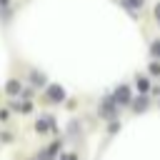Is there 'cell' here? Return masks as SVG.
<instances>
[{"label":"cell","mask_w":160,"mask_h":160,"mask_svg":"<svg viewBox=\"0 0 160 160\" xmlns=\"http://www.w3.org/2000/svg\"><path fill=\"white\" fill-rule=\"evenodd\" d=\"M50 125V120H38V132H48L45 128Z\"/></svg>","instance_id":"cell-7"},{"label":"cell","mask_w":160,"mask_h":160,"mask_svg":"<svg viewBox=\"0 0 160 160\" xmlns=\"http://www.w3.org/2000/svg\"><path fill=\"white\" fill-rule=\"evenodd\" d=\"M52 100H62L65 98V92H62V88H58V85H50V92H48Z\"/></svg>","instance_id":"cell-1"},{"label":"cell","mask_w":160,"mask_h":160,"mask_svg":"<svg viewBox=\"0 0 160 160\" xmlns=\"http://www.w3.org/2000/svg\"><path fill=\"white\" fill-rule=\"evenodd\" d=\"M138 90L140 92H148V80L145 78H138Z\"/></svg>","instance_id":"cell-6"},{"label":"cell","mask_w":160,"mask_h":160,"mask_svg":"<svg viewBox=\"0 0 160 160\" xmlns=\"http://www.w3.org/2000/svg\"><path fill=\"white\" fill-rule=\"evenodd\" d=\"M8 92H10V95H18V92H20V82H18V80H10V82H8Z\"/></svg>","instance_id":"cell-4"},{"label":"cell","mask_w":160,"mask_h":160,"mask_svg":"<svg viewBox=\"0 0 160 160\" xmlns=\"http://www.w3.org/2000/svg\"><path fill=\"white\" fill-rule=\"evenodd\" d=\"M155 18L160 20V2H158V8H155Z\"/></svg>","instance_id":"cell-12"},{"label":"cell","mask_w":160,"mask_h":160,"mask_svg":"<svg viewBox=\"0 0 160 160\" xmlns=\"http://www.w3.org/2000/svg\"><path fill=\"white\" fill-rule=\"evenodd\" d=\"M150 52H152L155 58H160V40H155V42H152V48H150Z\"/></svg>","instance_id":"cell-8"},{"label":"cell","mask_w":160,"mask_h":160,"mask_svg":"<svg viewBox=\"0 0 160 160\" xmlns=\"http://www.w3.org/2000/svg\"><path fill=\"white\" fill-rule=\"evenodd\" d=\"M128 98H130L128 88H118V92H115V100H118V102H128Z\"/></svg>","instance_id":"cell-3"},{"label":"cell","mask_w":160,"mask_h":160,"mask_svg":"<svg viewBox=\"0 0 160 160\" xmlns=\"http://www.w3.org/2000/svg\"><path fill=\"white\" fill-rule=\"evenodd\" d=\"M145 105H148V100H145V98L135 100V112H142V110H145Z\"/></svg>","instance_id":"cell-5"},{"label":"cell","mask_w":160,"mask_h":160,"mask_svg":"<svg viewBox=\"0 0 160 160\" xmlns=\"http://www.w3.org/2000/svg\"><path fill=\"white\" fill-rule=\"evenodd\" d=\"M32 82H40V85H42V82H45V78H42V75H38V72H32Z\"/></svg>","instance_id":"cell-11"},{"label":"cell","mask_w":160,"mask_h":160,"mask_svg":"<svg viewBox=\"0 0 160 160\" xmlns=\"http://www.w3.org/2000/svg\"><path fill=\"white\" fill-rule=\"evenodd\" d=\"M102 115H105V118H112V115H115V102H112V100H105V105H102Z\"/></svg>","instance_id":"cell-2"},{"label":"cell","mask_w":160,"mask_h":160,"mask_svg":"<svg viewBox=\"0 0 160 160\" xmlns=\"http://www.w3.org/2000/svg\"><path fill=\"white\" fill-rule=\"evenodd\" d=\"M150 72H152V75H160V62H152V65H150Z\"/></svg>","instance_id":"cell-10"},{"label":"cell","mask_w":160,"mask_h":160,"mask_svg":"<svg viewBox=\"0 0 160 160\" xmlns=\"http://www.w3.org/2000/svg\"><path fill=\"white\" fill-rule=\"evenodd\" d=\"M122 2H125L130 10H132V8H138V5H142V0H122Z\"/></svg>","instance_id":"cell-9"}]
</instances>
